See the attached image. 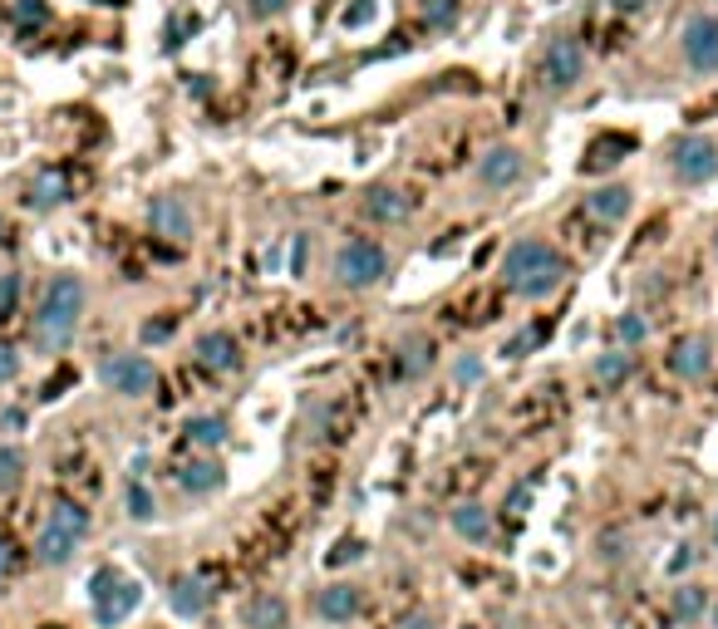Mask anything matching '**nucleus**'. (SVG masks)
I'll return each mask as SVG.
<instances>
[{
    "label": "nucleus",
    "instance_id": "1",
    "mask_svg": "<svg viewBox=\"0 0 718 629\" xmlns=\"http://www.w3.org/2000/svg\"><path fill=\"white\" fill-rule=\"evenodd\" d=\"M566 275H570V261L551 241H541V236H517L507 246V256H502V285L511 295H521V300L556 295L566 285Z\"/></svg>",
    "mask_w": 718,
    "mask_h": 629
},
{
    "label": "nucleus",
    "instance_id": "2",
    "mask_svg": "<svg viewBox=\"0 0 718 629\" xmlns=\"http://www.w3.org/2000/svg\"><path fill=\"white\" fill-rule=\"evenodd\" d=\"M84 281L79 275H55L39 300V314H35V344L45 354H59L69 340H74L79 320H84Z\"/></svg>",
    "mask_w": 718,
    "mask_h": 629
},
{
    "label": "nucleus",
    "instance_id": "3",
    "mask_svg": "<svg viewBox=\"0 0 718 629\" xmlns=\"http://www.w3.org/2000/svg\"><path fill=\"white\" fill-rule=\"evenodd\" d=\"M89 605H94L98 625L118 629L143 605V585H138V575H128V570H118V566H98L94 575H89Z\"/></svg>",
    "mask_w": 718,
    "mask_h": 629
},
{
    "label": "nucleus",
    "instance_id": "4",
    "mask_svg": "<svg viewBox=\"0 0 718 629\" xmlns=\"http://www.w3.org/2000/svg\"><path fill=\"white\" fill-rule=\"evenodd\" d=\"M84 536H89V511L74 507V501H59L35 536V560L39 566H69Z\"/></svg>",
    "mask_w": 718,
    "mask_h": 629
},
{
    "label": "nucleus",
    "instance_id": "5",
    "mask_svg": "<svg viewBox=\"0 0 718 629\" xmlns=\"http://www.w3.org/2000/svg\"><path fill=\"white\" fill-rule=\"evenodd\" d=\"M389 275V251H384L374 236H350L334 251V281L344 290H374V285Z\"/></svg>",
    "mask_w": 718,
    "mask_h": 629
},
{
    "label": "nucleus",
    "instance_id": "6",
    "mask_svg": "<svg viewBox=\"0 0 718 629\" xmlns=\"http://www.w3.org/2000/svg\"><path fill=\"white\" fill-rule=\"evenodd\" d=\"M98 379H104V389L118 393V399H143V393L157 389V364L148 359V354H108V359L98 364Z\"/></svg>",
    "mask_w": 718,
    "mask_h": 629
},
{
    "label": "nucleus",
    "instance_id": "7",
    "mask_svg": "<svg viewBox=\"0 0 718 629\" xmlns=\"http://www.w3.org/2000/svg\"><path fill=\"white\" fill-rule=\"evenodd\" d=\"M669 167L684 187H704L718 177V143L708 133H688L669 147Z\"/></svg>",
    "mask_w": 718,
    "mask_h": 629
},
{
    "label": "nucleus",
    "instance_id": "8",
    "mask_svg": "<svg viewBox=\"0 0 718 629\" xmlns=\"http://www.w3.org/2000/svg\"><path fill=\"white\" fill-rule=\"evenodd\" d=\"M586 45L570 35H556L546 39V49H541V79H546V88H556V94H566V88H576L580 79H586Z\"/></svg>",
    "mask_w": 718,
    "mask_h": 629
},
{
    "label": "nucleus",
    "instance_id": "9",
    "mask_svg": "<svg viewBox=\"0 0 718 629\" xmlns=\"http://www.w3.org/2000/svg\"><path fill=\"white\" fill-rule=\"evenodd\" d=\"M679 49H684V64L694 69V74H718V15L714 10H698V15L684 20Z\"/></svg>",
    "mask_w": 718,
    "mask_h": 629
},
{
    "label": "nucleus",
    "instance_id": "10",
    "mask_svg": "<svg viewBox=\"0 0 718 629\" xmlns=\"http://www.w3.org/2000/svg\"><path fill=\"white\" fill-rule=\"evenodd\" d=\"M315 615L325 625H354L364 615V590L350 585V580H330V585L315 590Z\"/></svg>",
    "mask_w": 718,
    "mask_h": 629
},
{
    "label": "nucleus",
    "instance_id": "11",
    "mask_svg": "<svg viewBox=\"0 0 718 629\" xmlns=\"http://www.w3.org/2000/svg\"><path fill=\"white\" fill-rule=\"evenodd\" d=\"M521 173H527V157H521V147H511V143L487 147L482 163H478V182L487 187V192H507V187H517Z\"/></svg>",
    "mask_w": 718,
    "mask_h": 629
},
{
    "label": "nucleus",
    "instance_id": "12",
    "mask_svg": "<svg viewBox=\"0 0 718 629\" xmlns=\"http://www.w3.org/2000/svg\"><path fill=\"white\" fill-rule=\"evenodd\" d=\"M669 369H674L684 383L708 379V373H714V340H708V334H684V340H674Z\"/></svg>",
    "mask_w": 718,
    "mask_h": 629
},
{
    "label": "nucleus",
    "instance_id": "13",
    "mask_svg": "<svg viewBox=\"0 0 718 629\" xmlns=\"http://www.w3.org/2000/svg\"><path fill=\"white\" fill-rule=\"evenodd\" d=\"M148 226H153L157 236H167V241H192L197 236L192 206H187L183 197H153V202H148Z\"/></svg>",
    "mask_w": 718,
    "mask_h": 629
},
{
    "label": "nucleus",
    "instance_id": "14",
    "mask_svg": "<svg viewBox=\"0 0 718 629\" xmlns=\"http://www.w3.org/2000/svg\"><path fill=\"white\" fill-rule=\"evenodd\" d=\"M197 364L212 373H236L242 369V344H236L232 330H207L197 340Z\"/></svg>",
    "mask_w": 718,
    "mask_h": 629
},
{
    "label": "nucleus",
    "instance_id": "15",
    "mask_svg": "<svg viewBox=\"0 0 718 629\" xmlns=\"http://www.w3.org/2000/svg\"><path fill=\"white\" fill-rule=\"evenodd\" d=\"M364 216H369V222H379V226H403L413 216V202H409V192H399V187H369V192H364Z\"/></svg>",
    "mask_w": 718,
    "mask_h": 629
},
{
    "label": "nucleus",
    "instance_id": "16",
    "mask_svg": "<svg viewBox=\"0 0 718 629\" xmlns=\"http://www.w3.org/2000/svg\"><path fill=\"white\" fill-rule=\"evenodd\" d=\"M448 526L458 531L462 541H472V546H487V541L497 536V521H492V511L482 507V501H458V507L448 511Z\"/></svg>",
    "mask_w": 718,
    "mask_h": 629
},
{
    "label": "nucleus",
    "instance_id": "17",
    "mask_svg": "<svg viewBox=\"0 0 718 629\" xmlns=\"http://www.w3.org/2000/svg\"><path fill=\"white\" fill-rule=\"evenodd\" d=\"M586 206H590V216H600L605 226H620L629 212H635V192H629L625 182H600L596 192L586 197Z\"/></svg>",
    "mask_w": 718,
    "mask_h": 629
},
{
    "label": "nucleus",
    "instance_id": "18",
    "mask_svg": "<svg viewBox=\"0 0 718 629\" xmlns=\"http://www.w3.org/2000/svg\"><path fill=\"white\" fill-rule=\"evenodd\" d=\"M167 609H173L177 619H202L207 615V585L197 575H173V585H167Z\"/></svg>",
    "mask_w": 718,
    "mask_h": 629
},
{
    "label": "nucleus",
    "instance_id": "19",
    "mask_svg": "<svg viewBox=\"0 0 718 629\" xmlns=\"http://www.w3.org/2000/svg\"><path fill=\"white\" fill-rule=\"evenodd\" d=\"M246 629H291V605L275 590L246 600Z\"/></svg>",
    "mask_w": 718,
    "mask_h": 629
},
{
    "label": "nucleus",
    "instance_id": "20",
    "mask_svg": "<svg viewBox=\"0 0 718 629\" xmlns=\"http://www.w3.org/2000/svg\"><path fill=\"white\" fill-rule=\"evenodd\" d=\"M177 482H183V491H192V497H207V491H222L226 467L216 458H197V462H187V467L177 472Z\"/></svg>",
    "mask_w": 718,
    "mask_h": 629
},
{
    "label": "nucleus",
    "instance_id": "21",
    "mask_svg": "<svg viewBox=\"0 0 718 629\" xmlns=\"http://www.w3.org/2000/svg\"><path fill=\"white\" fill-rule=\"evenodd\" d=\"M69 197V182H64V173H55V167H45V173L30 182V192H25V206L30 212H55L59 202Z\"/></svg>",
    "mask_w": 718,
    "mask_h": 629
},
{
    "label": "nucleus",
    "instance_id": "22",
    "mask_svg": "<svg viewBox=\"0 0 718 629\" xmlns=\"http://www.w3.org/2000/svg\"><path fill=\"white\" fill-rule=\"evenodd\" d=\"M399 364L409 379H423V373H433V364H438V354H433V340L428 334H409V340L399 344Z\"/></svg>",
    "mask_w": 718,
    "mask_h": 629
},
{
    "label": "nucleus",
    "instance_id": "23",
    "mask_svg": "<svg viewBox=\"0 0 718 629\" xmlns=\"http://www.w3.org/2000/svg\"><path fill=\"white\" fill-rule=\"evenodd\" d=\"M590 373H596V383H605V389H625L629 373H635V359H629L625 349H605V354H596Z\"/></svg>",
    "mask_w": 718,
    "mask_h": 629
},
{
    "label": "nucleus",
    "instance_id": "24",
    "mask_svg": "<svg viewBox=\"0 0 718 629\" xmlns=\"http://www.w3.org/2000/svg\"><path fill=\"white\" fill-rule=\"evenodd\" d=\"M669 609H674L679 625H698V619L708 615V590L694 585V580H684V585H674V600H669Z\"/></svg>",
    "mask_w": 718,
    "mask_h": 629
},
{
    "label": "nucleus",
    "instance_id": "25",
    "mask_svg": "<svg viewBox=\"0 0 718 629\" xmlns=\"http://www.w3.org/2000/svg\"><path fill=\"white\" fill-rule=\"evenodd\" d=\"M183 432L197 442V448H222L226 442V418L222 413H197V418H187Z\"/></svg>",
    "mask_w": 718,
    "mask_h": 629
},
{
    "label": "nucleus",
    "instance_id": "26",
    "mask_svg": "<svg viewBox=\"0 0 718 629\" xmlns=\"http://www.w3.org/2000/svg\"><path fill=\"white\" fill-rule=\"evenodd\" d=\"M615 340H620V349H639V344L649 340L645 310H620V314H615Z\"/></svg>",
    "mask_w": 718,
    "mask_h": 629
},
{
    "label": "nucleus",
    "instance_id": "27",
    "mask_svg": "<svg viewBox=\"0 0 718 629\" xmlns=\"http://www.w3.org/2000/svg\"><path fill=\"white\" fill-rule=\"evenodd\" d=\"M123 507H128V517L133 521H153L157 517V497L148 491V482H128V491H123Z\"/></svg>",
    "mask_w": 718,
    "mask_h": 629
},
{
    "label": "nucleus",
    "instance_id": "28",
    "mask_svg": "<svg viewBox=\"0 0 718 629\" xmlns=\"http://www.w3.org/2000/svg\"><path fill=\"white\" fill-rule=\"evenodd\" d=\"M20 477H25V452L15 442H0V491L20 487Z\"/></svg>",
    "mask_w": 718,
    "mask_h": 629
},
{
    "label": "nucleus",
    "instance_id": "29",
    "mask_svg": "<svg viewBox=\"0 0 718 629\" xmlns=\"http://www.w3.org/2000/svg\"><path fill=\"white\" fill-rule=\"evenodd\" d=\"M625 556H629V536H625V531H600V536H596V560L620 566Z\"/></svg>",
    "mask_w": 718,
    "mask_h": 629
},
{
    "label": "nucleus",
    "instance_id": "30",
    "mask_svg": "<svg viewBox=\"0 0 718 629\" xmlns=\"http://www.w3.org/2000/svg\"><path fill=\"white\" fill-rule=\"evenodd\" d=\"M364 550H369V546H364V536H340V541H334V546L330 550H325V566H354V560H364Z\"/></svg>",
    "mask_w": 718,
    "mask_h": 629
},
{
    "label": "nucleus",
    "instance_id": "31",
    "mask_svg": "<svg viewBox=\"0 0 718 629\" xmlns=\"http://www.w3.org/2000/svg\"><path fill=\"white\" fill-rule=\"evenodd\" d=\"M419 15H423V25L428 29H448L452 20H458V0H423Z\"/></svg>",
    "mask_w": 718,
    "mask_h": 629
},
{
    "label": "nucleus",
    "instance_id": "32",
    "mask_svg": "<svg viewBox=\"0 0 718 629\" xmlns=\"http://www.w3.org/2000/svg\"><path fill=\"white\" fill-rule=\"evenodd\" d=\"M379 20V0H350V5L340 10V25L344 29H364Z\"/></svg>",
    "mask_w": 718,
    "mask_h": 629
},
{
    "label": "nucleus",
    "instance_id": "33",
    "mask_svg": "<svg viewBox=\"0 0 718 629\" xmlns=\"http://www.w3.org/2000/svg\"><path fill=\"white\" fill-rule=\"evenodd\" d=\"M15 300H20V275H0V320H10L15 314Z\"/></svg>",
    "mask_w": 718,
    "mask_h": 629
},
{
    "label": "nucleus",
    "instance_id": "34",
    "mask_svg": "<svg viewBox=\"0 0 718 629\" xmlns=\"http://www.w3.org/2000/svg\"><path fill=\"white\" fill-rule=\"evenodd\" d=\"M15 20H20V25H45L49 5H45V0H15Z\"/></svg>",
    "mask_w": 718,
    "mask_h": 629
},
{
    "label": "nucleus",
    "instance_id": "35",
    "mask_svg": "<svg viewBox=\"0 0 718 629\" xmlns=\"http://www.w3.org/2000/svg\"><path fill=\"white\" fill-rule=\"evenodd\" d=\"M620 147H625V138H610V143H596L590 147V157H586V167H610V163H620Z\"/></svg>",
    "mask_w": 718,
    "mask_h": 629
},
{
    "label": "nucleus",
    "instance_id": "36",
    "mask_svg": "<svg viewBox=\"0 0 718 629\" xmlns=\"http://www.w3.org/2000/svg\"><path fill=\"white\" fill-rule=\"evenodd\" d=\"M246 10H251L256 20H281L285 10H291V0H246Z\"/></svg>",
    "mask_w": 718,
    "mask_h": 629
},
{
    "label": "nucleus",
    "instance_id": "37",
    "mask_svg": "<svg viewBox=\"0 0 718 629\" xmlns=\"http://www.w3.org/2000/svg\"><path fill=\"white\" fill-rule=\"evenodd\" d=\"M20 369H25V364H20V354L10 349V344H0V383H15Z\"/></svg>",
    "mask_w": 718,
    "mask_h": 629
},
{
    "label": "nucleus",
    "instance_id": "38",
    "mask_svg": "<svg viewBox=\"0 0 718 629\" xmlns=\"http://www.w3.org/2000/svg\"><path fill=\"white\" fill-rule=\"evenodd\" d=\"M452 379H458V383H478V379H482V359H472V354H462V359L452 364Z\"/></svg>",
    "mask_w": 718,
    "mask_h": 629
},
{
    "label": "nucleus",
    "instance_id": "39",
    "mask_svg": "<svg viewBox=\"0 0 718 629\" xmlns=\"http://www.w3.org/2000/svg\"><path fill=\"white\" fill-rule=\"evenodd\" d=\"M305 261H310V236H295L291 241V275H305Z\"/></svg>",
    "mask_w": 718,
    "mask_h": 629
},
{
    "label": "nucleus",
    "instance_id": "40",
    "mask_svg": "<svg viewBox=\"0 0 718 629\" xmlns=\"http://www.w3.org/2000/svg\"><path fill=\"white\" fill-rule=\"evenodd\" d=\"M674 550H679V556L669 560V575H684V570L694 566V546H688V541H684V546H674Z\"/></svg>",
    "mask_w": 718,
    "mask_h": 629
},
{
    "label": "nucleus",
    "instance_id": "41",
    "mask_svg": "<svg viewBox=\"0 0 718 629\" xmlns=\"http://www.w3.org/2000/svg\"><path fill=\"white\" fill-rule=\"evenodd\" d=\"M0 428H5V432H20V428H25V413H20V408H5V413H0Z\"/></svg>",
    "mask_w": 718,
    "mask_h": 629
},
{
    "label": "nucleus",
    "instance_id": "42",
    "mask_svg": "<svg viewBox=\"0 0 718 629\" xmlns=\"http://www.w3.org/2000/svg\"><path fill=\"white\" fill-rule=\"evenodd\" d=\"M403 629H433V615H423V609H419V615L403 619Z\"/></svg>",
    "mask_w": 718,
    "mask_h": 629
},
{
    "label": "nucleus",
    "instance_id": "43",
    "mask_svg": "<svg viewBox=\"0 0 718 629\" xmlns=\"http://www.w3.org/2000/svg\"><path fill=\"white\" fill-rule=\"evenodd\" d=\"M610 5H615V10H645L649 0H610Z\"/></svg>",
    "mask_w": 718,
    "mask_h": 629
},
{
    "label": "nucleus",
    "instance_id": "44",
    "mask_svg": "<svg viewBox=\"0 0 718 629\" xmlns=\"http://www.w3.org/2000/svg\"><path fill=\"white\" fill-rule=\"evenodd\" d=\"M5 566H10V546L0 541V575H5Z\"/></svg>",
    "mask_w": 718,
    "mask_h": 629
},
{
    "label": "nucleus",
    "instance_id": "45",
    "mask_svg": "<svg viewBox=\"0 0 718 629\" xmlns=\"http://www.w3.org/2000/svg\"><path fill=\"white\" fill-rule=\"evenodd\" d=\"M708 536H714V550H718V511H714V526H708Z\"/></svg>",
    "mask_w": 718,
    "mask_h": 629
},
{
    "label": "nucleus",
    "instance_id": "46",
    "mask_svg": "<svg viewBox=\"0 0 718 629\" xmlns=\"http://www.w3.org/2000/svg\"><path fill=\"white\" fill-rule=\"evenodd\" d=\"M94 5H123V0H94Z\"/></svg>",
    "mask_w": 718,
    "mask_h": 629
},
{
    "label": "nucleus",
    "instance_id": "47",
    "mask_svg": "<svg viewBox=\"0 0 718 629\" xmlns=\"http://www.w3.org/2000/svg\"><path fill=\"white\" fill-rule=\"evenodd\" d=\"M708 615H714V625H718V605H714V609H708Z\"/></svg>",
    "mask_w": 718,
    "mask_h": 629
},
{
    "label": "nucleus",
    "instance_id": "48",
    "mask_svg": "<svg viewBox=\"0 0 718 629\" xmlns=\"http://www.w3.org/2000/svg\"><path fill=\"white\" fill-rule=\"evenodd\" d=\"M714 251H718V232H714Z\"/></svg>",
    "mask_w": 718,
    "mask_h": 629
},
{
    "label": "nucleus",
    "instance_id": "49",
    "mask_svg": "<svg viewBox=\"0 0 718 629\" xmlns=\"http://www.w3.org/2000/svg\"><path fill=\"white\" fill-rule=\"evenodd\" d=\"M468 629H472V625H468Z\"/></svg>",
    "mask_w": 718,
    "mask_h": 629
}]
</instances>
